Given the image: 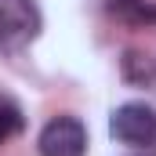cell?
Returning a JSON list of instances; mask_svg holds the SVG:
<instances>
[{
    "label": "cell",
    "mask_w": 156,
    "mask_h": 156,
    "mask_svg": "<svg viewBox=\"0 0 156 156\" xmlns=\"http://www.w3.org/2000/svg\"><path fill=\"white\" fill-rule=\"evenodd\" d=\"M40 7L33 0H0V51H22L40 37Z\"/></svg>",
    "instance_id": "1"
},
{
    "label": "cell",
    "mask_w": 156,
    "mask_h": 156,
    "mask_svg": "<svg viewBox=\"0 0 156 156\" xmlns=\"http://www.w3.org/2000/svg\"><path fill=\"white\" fill-rule=\"evenodd\" d=\"M109 15L127 26H156V0H109Z\"/></svg>",
    "instance_id": "4"
},
{
    "label": "cell",
    "mask_w": 156,
    "mask_h": 156,
    "mask_svg": "<svg viewBox=\"0 0 156 156\" xmlns=\"http://www.w3.org/2000/svg\"><path fill=\"white\" fill-rule=\"evenodd\" d=\"M22 123H26V120H22V109H18L11 98H4V94H0V142H4V138H11V134H18V131H22Z\"/></svg>",
    "instance_id": "5"
},
{
    "label": "cell",
    "mask_w": 156,
    "mask_h": 156,
    "mask_svg": "<svg viewBox=\"0 0 156 156\" xmlns=\"http://www.w3.org/2000/svg\"><path fill=\"white\" fill-rule=\"evenodd\" d=\"M109 131L123 145H153L156 142V113L145 102H127L113 113Z\"/></svg>",
    "instance_id": "2"
},
{
    "label": "cell",
    "mask_w": 156,
    "mask_h": 156,
    "mask_svg": "<svg viewBox=\"0 0 156 156\" xmlns=\"http://www.w3.org/2000/svg\"><path fill=\"white\" fill-rule=\"evenodd\" d=\"M40 156H83L87 153V131L76 116H55L37 142Z\"/></svg>",
    "instance_id": "3"
}]
</instances>
